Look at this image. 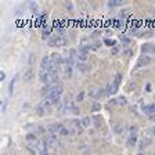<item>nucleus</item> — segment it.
I'll return each instance as SVG.
<instances>
[{"instance_id": "nucleus-1", "label": "nucleus", "mask_w": 155, "mask_h": 155, "mask_svg": "<svg viewBox=\"0 0 155 155\" xmlns=\"http://www.w3.org/2000/svg\"><path fill=\"white\" fill-rule=\"evenodd\" d=\"M68 40L62 36H54L48 40V45L51 46V47H62V46H67Z\"/></svg>"}, {"instance_id": "nucleus-2", "label": "nucleus", "mask_w": 155, "mask_h": 155, "mask_svg": "<svg viewBox=\"0 0 155 155\" xmlns=\"http://www.w3.org/2000/svg\"><path fill=\"white\" fill-rule=\"evenodd\" d=\"M50 58H51V62H53V64L58 65V67H61V65H65V62H67L64 58H62L60 54H57V53L51 54V57H50Z\"/></svg>"}, {"instance_id": "nucleus-3", "label": "nucleus", "mask_w": 155, "mask_h": 155, "mask_svg": "<svg viewBox=\"0 0 155 155\" xmlns=\"http://www.w3.org/2000/svg\"><path fill=\"white\" fill-rule=\"evenodd\" d=\"M141 51L145 53V54H154L155 45H152V43H144V45L141 46Z\"/></svg>"}, {"instance_id": "nucleus-4", "label": "nucleus", "mask_w": 155, "mask_h": 155, "mask_svg": "<svg viewBox=\"0 0 155 155\" xmlns=\"http://www.w3.org/2000/svg\"><path fill=\"white\" fill-rule=\"evenodd\" d=\"M150 64H151V57H148V55L140 57L139 62L136 65V69H137V68H141V67H147V65H150Z\"/></svg>"}, {"instance_id": "nucleus-5", "label": "nucleus", "mask_w": 155, "mask_h": 155, "mask_svg": "<svg viewBox=\"0 0 155 155\" xmlns=\"http://www.w3.org/2000/svg\"><path fill=\"white\" fill-rule=\"evenodd\" d=\"M78 61H81V62H84L87 60V48L84 47H81L79 48V51H78Z\"/></svg>"}, {"instance_id": "nucleus-6", "label": "nucleus", "mask_w": 155, "mask_h": 155, "mask_svg": "<svg viewBox=\"0 0 155 155\" xmlns=\"http://www.w3.org/2000/svg\"><path fill=\"white\" fill-rule=\"evenodd\" d=\"M119 83H120V75H116V78H115V81H114V83L110 86V93H116Z\"/></svg>"}, {"instance_id": "nucleus-7", "label": "nucleus", "mask_w": 155, "mask_h": 155, "mask_svg": "<svg viewBox=\"0 0 155 155\" xmlns=\"http://www.w3.org/2000/svg\"><path fill=\"white\" fill-rule=\"evenodd\" d=\"M33 76H35V71H33V68H28L26 72L24 74V79H25L26 82H29V81H32L33 79Z\"/></svg>"}, {"instance_id": "nucleus-8", "label": "nucleus", "mask_w": 155, "mask_h": 155, "mask_svg": "<svg viewBox=\"0 0 155 155\" xmlns=\"http://www.w3.org/2000/svg\"><path fill=\"white\" fill-rule=\"evenodd\" d=\"M62 127H64V126H62L61 123H55V125L50 126V132H51V134H58Z\"/></svg>"}, {"instance_id": "nucleus-9", "label": "nucleus", "mask_w": 155, "mask_h": 155, "mask_svg": "<svg viewBox=\"0 0 155 155\" xmlns=\"http://www.w3.org/2000/svg\"><path fill=\"white\" fill-rule=\"evenodd\" d=\"M143 111H144L147 115H154V114H155V104H151V105H145L144 108H143Z\"/></svg>"}, {"instance_id": "nucleus-10", "label": "nucleus", "mask_w": 155, "mask_h": 155, "mask_svg": "<svg viewBox=\"0 0 155 155\" xmlns=\"http://www.w3.org/2000/svg\"><path fill=\"white\" fill-rule=\"evenodd\" d=\"M101 94H103L101 89H93V90L89 91V96L93 97V98H98V97H101Z\"/></svg>"}, {"instance_id": "nucleus-11", "label": "nucleus", "mask_w": 155, "mask_h": 155, "mask_svg": "<svg viewBox=\"0 0 155 155\" xmlns=\"http://www.w3.org/2000/svg\"><path fill=\"white\" fill-rule=\"evenodd\" d=\"M145 137H148V139H152V137H155V126H151L150 129L145 130Z\"/></svg>"}, {"instance_id": "nucleus-12", "label": "nucleus", "mask_w": 155, "mask_h": 155, "mask_svg": "<svg viewBox=\"0 0 155 155\" xmlns=\"http://www.w3.org/2000/svg\"><path fill=\"white\" fill-rule=\"evenodd\" d=\"M127 132H129V134H137V132H139V126L137 125H129L127 126Z\"/></svg>"}, {"instance_id": "nucleus-13", "label": "nucleus", "mask_w": 155, "mask_h": 155, "mask_svg": "<svg viewBox=\"0 0 155 155\" xmlns=\"http://www.w3.org/2000/svg\"><path fill=\"white\" fill-rule=\"evenodd\" d=\"M150 144H151V139H148V137H144V139L140 141V148L144 150L145 147H148Z\"/></svg>"}, {"instance_id": "nucleus-14", "label": "nucleus", "mask_w": 155, "mask_h": 155, "mask_svg": "<svg viewBox=\"0 0 155 155\" xmlns=\"http://www.w3.org/2000/svg\"><path fill=\"white\" fill-rule=\"evenodd\" d=\"M136 141H137V134L129 136V139H127V145H129V147H133V145L136 144Z\"/></svg>"}, {"instance_id": "nucleus-15", "label": "nucleus", "mask_w": 155, "mask_h": 155, "mask_svg": "<svg viewBox=\"0 0 155 155\" xmlns=\"http://www.w3.org/2000/svg\"><path fill=\"white\" fill-rule=\"evenodd\" d=\"M81 123H82V127H89V126L91 125V119L89 116H84L83 119L81 120Z\"/></svg>"}, {"instance_id": "nucleus-16", "label": "nucleus", "mask_w": 155, "mask_h": 155, "mask_svg": "<svg viewBox=\"0 0 155 155\" xmlns=\"http://www.w3.org/2000/svg\"><path fill=\"white\" fill-rule=\"evenodd\" d=\"M123 2L122 0H111L110 3H108V6L110 7H118V6H122Z\"/></svg>"}, {"instance_id": "nucleus-17", "label": "nucleus", "mask_w": 155, "mask_h": 155, "mask_svg": "<svg viewBox=\"0 0 155 155\" xmlns=\"http://www.w3.org/2000/svg\"><path fill=\"white\" fill-rule=\"evenodd\" d=\"M26 141H36L38 140V137H36V134H33V133H28V134L25 136Z\"/></svg>"}, {"instance_id": "nucleus-18", "label": "nucleus", "mask_w": 155, "mask_h": 155, "mask_svg": "<svg viewBox=\"0 0 155 155\" xmlns=\"http://www.w3.org/2000/svg\"><path fill=\"white\" fill-rule=\"evenodd\" d=\"M116 103L119 104V105H126V104H127V101H126V97L120 96V97H118V98H116Z\"/></svg>"}, {"instance_id": "nucleus-19", "label": "nucleus", "mask_w": 155, "mask_h": 155, "mask_svg": "<svg viewBox=\"0 0 155 155\" xmlns=\"http://www.w3.org/2000/svg\"><path fill=\"white\" fill-rule=\"evenodd\" d=\"M71 133V129H68V127H62L61 130H60V133L58 134H61V136H68Z\"/></svg>"}, {"instance_id": "nucleus-20", "label": "nucleus", "mask_w": 155, "mask_h": 155, "mask_svg": "<svg viewBox=\"0 0 155 155\" xmlns=\"http://www.w3.org/2000/svg\"><path fill=\"white\" fill-rule=\"evenodd\" d=\"M45 108H46V107L43 105V103H42V104H40V105L38 107V114H39V115H40V116H42L43 114H45Z\"/></svg>"}, {"instance_id": "nucleus-21", "label": "nucleus", "mask_w": 155, "mask_h": 155, "mask_svg": "<svg viewBox=\"0 0 155 155\" xmlns=\"http://www.w3.org/2000/svg\"><path fill=\"white\" fill-rule=\"evenodd\" d=\"M36 55L35 54H31L29 55V65H33V62H35V60H36Z\"/></svg>"}, {"instance_id": "nucleus-22", "label": "nucleus", "mask_w": 155, "mask_h": 155, "mask_svg": "<svg viewBox=\"0 0 155 155\" xmlns=\"http://www.w3.org/2000/svg\"><path fill=\"white\" fill-rule=\"evenodd\" d=\"M100 108H101V105H100L98 103H96V104L93 105V108H91V111H93V112H96V111H98Z\"/></svg>"}, {"instance_id": "nucleus-23", "label": "nucleus", "mask_w": 155, "mask_h": 155, "mask_svg": "<svg viewBox=\"0 0 155 155\" xmlns=\"http://www.w3.org/2000/svg\"><path fill=\"white\" fill-rule=\"evenodd\" d=\"M14 83H15V78H14V79H13V82L10 83V94L13 93V90H14Z\"/></svg>"}, {"instance_id": "nucleus-24", "label": "nucleus", "mask_w": 155, "mask_h": 155, "mask_svg": "<svg viewBox=\"0 0 155 155\" xmlns=\"http://www.w3.org/2000/svg\"><path fill=\"white\" fill-rule=\"evenodd\" d=\"M83 97H84V93H79L76 96V101H82L83 100Z\"/></svg>"}, {"instance_id": "nucleus-25", "label": "nucleus", "mask_w": 155, "mask_h": 155, "mask_svg": "<svg viewBox=\"0 0 155 155\" xmlns=\"http://www.w3.org/2000/svg\"><path fill=\"white\" fill-rule=\"evenodd\" d=\"M120 40H122V43H125V45H127V43L130 42L127 38H125V36H120Z\"/></svg>"}, {"instance_id": "nucleus-26", "label": "nucleus", "mask_w": 155, "mask_h": 155, "mask_svg": "<svg viewBox=\"0 0 155 155\" xmlns=\"http://www.w3.org/2000/svg\"><path fill=\"white\" fill-rule=\"evenodd\" d=\"M31 8H32V11H36V10H38V6H36L35 3H31Z\"/></svg>"}, {"instance_id": "nucleus-27", "label": "nucleus", "mask_w": 155, "mask_h": 155, "mask_svg": "<svg viewBox=\"0 0 155 155\" xmlns=\"http://www.w3.org/2000/svg\"><path fill=\"white\" fill-rule=\"evenodd\" d=\"M6 79V74L4 72H0V81H4Z\"/></svg>"}, {"instance_id": "nucleus-28", "label": "nucleus", "mask_w": 155, "mask_h": 155, "mask_svg": "<svg viewBox=\"0 0 155 155\" xmlns=\"http://www.w3.org/2000/svg\"><path fill=\"white\" fill-rule=\"evenodd\" d=\"M48 36H50V33H48V32H46V31H45V33H43V39H47Z\"/></svg>"}, {"instance_id": "nucleus-29", "label": "nucleus", "mask_w": 155, "mask_h": 155, "mask_svg": "<svg viewBox=\"0 0 155 155\" xmlns=\"http://www.w3.org/2000/svg\"><path fill=\"white\" fill-rule=\"evenodd\" d=\"M111 53H112V54H116V53H118V48H112V50H111Z\"/></svg>"}, {"instance_id": "nucleus-30", "label": "nucleus", "mask_w": 155, "mask_h": 155, "mask_svg": "<svg viewBox=\"0 0 155 155\" xmlns=\"http://www.w3.org/2000/svg\"><path fill=\"white\" fill-rule=\"evenodd\" d=\"M105 43H107V45H110V46H111V45L114 46V42H111V40H108V39H107V40H105Z\"/></svg>"}, {"instance_id": "nucleus-31", "label": "nucleus", "mask_w": 155, "mask_h": 155, "mask_svg": "<svg viewBox=\"0 0 155 155\" xmlns=\"http://www.w3.org/2000/svg\"><path fill=\"white\" fill-rule=\"evenodd\" d=\"M139 155H144V154H141V152H140V154H139Z\"/></svg>"}, {"instance_id": "nucleus-32", "label": "nucleus", "mask_w": 155, "mask_h": 155, "mask_svg": "<svg viewBox=\"0 0 155 155\" xmlns=\"http://www.w3.org/2000/svg\"><path fill=\"white\" fill-rule=\"evenodd\" d=\"M151 155H155V152H154V154H151Z\"/></svg>"}, {"instance_id": "nucleus-33", "label": "nucleus", "mask_w": 155, "mask_h": 155, "mask_svg": "<svg viewBox=\"0 0 155 155\" xmlns=\"http://www.w3.org/2000/svg\"><path fill=\"white\" fill-rule=\"evenodd\" d=\"M154 71H155V68H154Z\"/></svg>"}]
</instances>
